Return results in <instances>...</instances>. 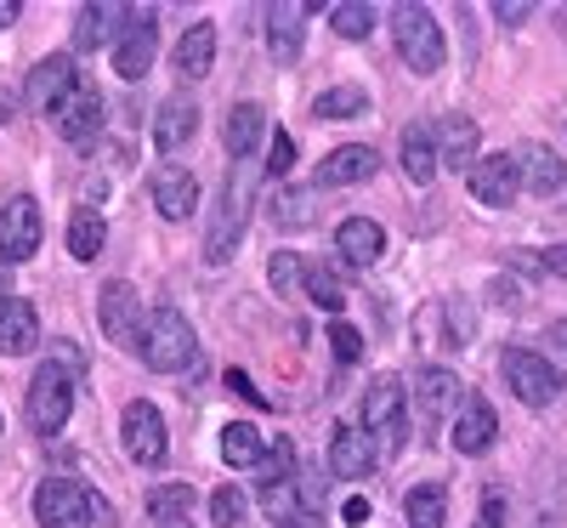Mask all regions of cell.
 <instances>
[{
    "label": "cell",
    "instance_id": "277c9868",
    "mask_svg": "<svg viewBox=\"0 0 567 528\" xmlns=\"http://www.w3.org/2000/svg\"><path fill=\"white\" fill-rule=\"evenodd\" d=\"M23 409H29V431H34V438H58V431L69 426V415H74V369L40 364L34 380H29Z\"/></svg>",
    "mask_w": 567,
    "mask_h": 528
},
{
    "label": "cell",
    "instance_id": "d6986e66",
    "mask_svg": "<svg viewBox=\"0 0 567 528\" xmlns=\"http://www.w3.org/2000/svg\"><path fill=\"white\" fill-rule=\"evenodd\" d=\"M374 171H381V154H374L369 142H352V149H336V154L318 160L312 187H352V182H369Z\"/></svg>",
    "mask_w": 567,
    "mask_h": 528
},
{
    "label": "cell",
    "instance_id": "603a6c76",
    "mask_svg": "<svg viewBox=\"0 0 567 528\" xmlns=\"http://www.w3.org/2000/svg\"><path fill=\"white\" fill-rule=\"evenodd\" d=\"M336 251H341V262H352V267H374L386 256V227L374 222V216H347L341 227H336Z\"/></svg>",
    "mask_w": 567,
    "mask_h": 528
},
{
    "label": "cell",
    "instance_id": "ffe728a7",
    "mask_svg": "<svg viewBox=\"0 0 567 528\" xmlns=\"http://www.w3.org/2000/svg\"><path fill=\"white\" fill-rule=\"evenodd\" d=\"M131 7H114V0H97V7H80V18H74V45L80 52H97V45H120V34L131 29Z\"/></svg>",
    "mask_w": 567,
    "mask_h": 528
},
{
    "label": "cell",
    "instance_id": "2e32d148",
    "mask_svg": "<svg viewBox=\"0 0 567 528\" xmlns=\"http://www.w3.org/2000/svg\"><path fill=\"white\" fill-rule=\"evenodd\" d=\"M432 142H437V165L443 171H471L477 165V149H483V131L471 114H443L432 125Z\"/></svg>",
    "mask_w": 567,
    "mask_h": 528
},
{
    "label": "cell",
    "instance_id": "9a60e30c",
    "mask_svg": "<svg viewBox=\"0 0 567 528\" xmlns=\"http://www.w3.org/2000/svg\"><path fill=\"white\" fill-rule=\"evenodd\" d=\"M414 398H420V415L432 420L437 431H443V420H460V375L454 369H443V364H425L420 375H414Z\"/></svg>",
    "mask_w": 567,
    "mask_h": 528
},
{
    "label": "cell",
    "instance_id": "e575fe53",
    "mask_svg": "<svg viewBox=\"0 0 567 528\" xmlns=\"http://www.w3.org/2000/svg\"><path fill=\"white\" fill-rule=\"evenodd\" d=\"M363 109H369V91H363V85H329L323 98L312 103L318 120H352V114H363Z\"/></svg>",
    "mask_w": 567,
    "mask_h": 528
},
{
    "label": "cell",
    "instance_id": "f5cc1de1",
    "mask_svg": "<svg viewBox=\"0 0 567 528\" xmlns=\"http://www.w3.org/2000/svg\"><path fill=\"white\" fill-rule=\"evenodd\" d=\"M7 284H12V278H7V267H0V296H7Z\"/></svg>",
    "mask_w": 567,
    "mask_h": 528
},
{
    "label": "cell",
    "instance_id": "d590c367",
    "mask_svg": "<svg viewBox=\"0 0 567 528\" xmlns=\"http://www.w3.org/2000/svg\"><path fill=\"white\" fill-rule=\"evenodd\" d=\"M329 29H336L341 40H363L374 29V7H363V0H341V7H329Z\"/></svg>",
    "mask_w": 567,
    "mask_h": 528
},
{
    "label": "cell",
    "instance_id": "44dd1931",
    "mask_svg": "<svg viewBox=\"0 0 567 528\" xmlns=\"http://www.w3.org/2000/svg\"><path fill=\"white\" fill-rule=\"evenodd\" d=\"M74 85H80L74 58H40L34 74H29V85H23V98H29V109H45V114H52Z\"/></svg>",
    "mask_w": 567,
    "mask_h": 528
},
{
    "label": "cell",
    "instance_id": "8fae6325",
    "mask_svg": "<svg viewBox=\"0 0 567 528\" xmlns=\"http://www.w3.org/2000/svg\"><path fill=\"white\" fill-rule=\"evenodd\" d=\"M516 194H523V165L511 154H488V160L471 165V200L483 211H511Z\"/></svg>",
    "mask_w": 567,
    "mask_h": 528
},
{
    "label": "cell",
    "instance_id": "30bf717a",
    "mask_svg": "<svg viewBox=\"0 0 567 528\" xmlns=\"http://www.w3.org/2000/svg\"><path fill=\"white\" fill-rule=\"evenodd\" d=\"M120 438H125V455H131L136 466H159V460H165V449H171L165 415H159L148 398L125 404V415H120Z\"/></svg>",
    "mask_w": 567,
    "mask_h": 528
},
{
    "label": "cell",
    "instance_id": "9c48e42d",
    "mask_svg": "<svg viewBox=\"0 0 567 528\" xmlns=\"http://www.w3.org/2000/svg\"><path fill=\"white\" fill-rule=\"evenodd\" d=\"M97 318H103V335L114 347H136L142 353V335H148V318H142V302L125 278H109L103 296H97Z\"/></svg>",
    "mask_w": 567,
    "mask_h": 528
},
{
    "label": "cell",
    "instance_id": "d4e9b609",
    "mask_svg": "<svg viewBox=\"0 0 567 528\" xmlns=\"http://www.w3.org/2000/svg\"><path fill=\"white\" fill-rule=\"evenodd\" d=\"M34 347H40V318H34V307L18 302V296H0V353L23 358V353H34Z\"/></svg>",
    "mask_w": 567,
    "mask_h": 528
},
{
    "label": "cell",
    "instance_id": "f35d334b",
    "mask_svg": "<svg viewBox=\"0 0 567 528\" xmlns=\"http://www.w3.org/2000/svg\"><path fill=\"white\" fill-rule=\"evenodd\" d=\"M290 466H296V444H290V438H278V444H272V449L261 455V466H256L261 489H267V484H284V477H296Z\"/></svg>",
    "mask_w": 567,
    "mask_h": 528
},
{
    "label": "cell",
    "instance_id": "8992f818",
    "mask_svg": "<svg viewBox=\"0 0 567 528\" xmlns=\"http://www.w3.org/2000/svg\"><path fill=\"white\" fill-rule=\"evenodd\" d=\"M52 125L63 131V142L69 149H80V154H91L103 142V125H109V103H103V91L91 85V80H80L69 98L52 109Z\"/></svg>",
    "mask_w": 567,
    "mask_h": 528
},
{
    "label": "cell",
    "instance_id": "f1b7e54d",
    "mask_svg": "<svg viewBox=\"0 0 567 528\" xmlns=\"http://www.w3.org/2000/svg\"><path fill=\"white\" fill-rule=\"evenodd\" d=\"M403 522H409V528H443V522H449V495H443V484H414V489L403 495Z\"/></svg>",
    "mask_w": 567,
    "mask_h": 528
},
{
    "label": "cell",
    "instance_id": "7402d4cb",
    "mask_svg": "<svg viewBox=\"0 0 567 528\" xmlns=\"http://www.w3.org/2000/svg\"><path fill=\"white\" fill-rule=\"evenodd\" d=\"M261 136H272L261 103H233L227 120H221V142H227V154L233 160H256L261 154Z\"/></svg>",
    "mask_w": 567,
    "mask_h": 528
},
{
    "label": "cell",
    "instance_id": "cb8c5ba5",
    "mask_svg": "<svg viewBox=\"0 0 567 528\" xmlns=\"http://www.w3.org/2000/svg\"><path fill=\"white\" fill-rule=\"evenodd\" d=\"M449 438H454L460 455H488V444L499 438V415H494V404H488V398H465L460 420L449 426Z\"/></svg>",
    "mask_w": 567,
    "mask_h": 528
},
{
    "label": "cell",
    "instance_id": "b9f144b4",
    "mask_svg": "<svg viewBox=\"0 0 567 528\" xmlns=\"http://www.w3.org/2000/svg\"><path fill=\"white\" fill-rule=\"evenodd\" d=\"M267 142H272V154H267V176H284V171L296 165V136H290V131H272Z\"/></svg>",
    "mask_w": 567,
    "mask_h": 528
},
{
    "label": "cell",
    "instance_id": "60d3db41",
    "mask_svg": "<svg viewBox=\"0 0 567 528\" xmlns=\"http://www.w3.org/2000/svg\"><path fill=\"white\" fill-rule=\"evenodd\" d=\"M329 347H336V358H341V364H358V358H363V335H358L352 324H341V318H336V324H329Z\"/></svg>",
    "mask_w": 567,
    "mask_h": 528
},
{
    "label": "cell",
    "instance_id": "52a82bcc",
    "mask_svg": "<svg viewBox=\"0 0 567 528\" xmlns=\"http://www.w3.org/2000/svg\"><path fill=\"white\" fill-rule=\"evenodd\" d=\"M499 369H505V380H511V393L523 398L528 409L556 404V398H561V387H567V375H561L550 358H539L534 347H505Z\"/></svg>",
    "mask_w": 567,
    "mask_h": 528
},
{
    "label": "cell",
    "instance_id": "7c38bea8",
    "mask_svg": "<svg viewBox=\"0 0 567 528\" xmlns=\"http://www.w3.org/2000/svg\"><path fill=\"white\" fill-rule=\"evenodd\" d=\"M154 58H159V18H154V7H136L131 29L114 45V74L120 80H142L154 69Z\"/></svg>",
    "mask_w": 567,
    "mask_h": 528
},
{
    "label": "cell",
    "instance_id": "816d5d0a",
    "mask_svg": "<svg viewBox=\"0 0 567 528\" xmlns=\"http://www.w3.org/2000/svg\"><path fill=\"white\" fill-rule=\"evenodd\" d=\"M550 335H556V342H561V347H567V318H561V324H556V329H550Z\"/></svg>",
    "mask_w": 567,
    "mask_h": 528
},
{
    "label": "cell",
    "instance_id": "ee69618b",
    "mask_svg": "<svg viewBox=\"0 0 567 528\" xmlns=\"http://www.w3.org/2000/svg\"><path fill=\"white\" fill-rule=\"evenodd\" d=\"M528 12H534L528 0H499V7H494V18H499L505 29H516V23H528Z\"/></svg>",
    "mask_w": 567,
    "mask_h": 528
},
{
    "label": "cell",
    "instance_id": "ab89813d",
    "mask_svg": "<svg viewBox=\"0 0 567 528\" xmlns=\"http://www.w3.org/2000/svg\"><path fill=\"white\" fill-rule=\"evenodd\" d=\"M187 506H194V489H187V484H159V489H148L154 522H159V517H182Z\"/></svg>",
    "mask_w": 567,
    "mask_h": 528
},
{
    "label": "cell",
    "instance_id": "3957f363",
    "mask_svg": "<svg viewBox=\"0 0 567 528\" xmlns=\"http://www.w3.org/2000/svg\"><path fill=\"white\" fill-rule=\"evenodd\" d=\"M142 358H148V369L159 375H182V369H199V335L194 324H187L171 302L148 313V335H142Z\"/></svg>",
    "mask_w": 567,
    "mask_h": 528
},
{
    "label": "cell",
    "instance_id": "f6af8a7d",
    "mask_svg": "<svg viewBox=\"0 0 567 528\" xmlns=\"http://www.w3.org/2000/svg\"><path fill=\"white\" fill-rule=\"evenodd\" d=\"M369 517H374V506H369V500H358V495H352V500H341V522H347V528H363Z\"/></svg>",
    "mask_w": 567,
    "mask_h": 528
},
{
    "label": "cell",
    "instance_id": "1f68e13d",
    "mask_svg": "<svg viewBox=\"0 0 567 528\" xmlns=\"http://www.w3.org/2000/svg\"><path fill=\"white\" fill-rule=\"evenodd\" d=\"M103 238H109V227H103L97 205H85V211L69 216V256L74 262H97L103 256Z\"/></svg>",
    "mask_w": 567,
    "mask_h": 528
},
{
    "label": "cell",
    "instance_id": "7a4b0ae2",
    "mask_svg": "<svg viewBox=\"0 0 567 528\" xmlns=\"http://www.w3.org/2000/svg\"><path fill=\"white\" fill-rule=\"evenodd\" d=\"M256 160H233V176L221 187V205H216V222H210V238H205V262H227L233 245H239V233L250 222V205H256Z\"/></svg>",
    "mask_w": 567,
    "mask_h": 528
},
{
    "label": "cell",
    "instance_id": "7dc6e473",
    "mask_svg": "<svg viewBox=\"0 0 567 528\" xmlns=\"http://www.w3.org/2000/svg\"><path fill=\"white\" fill-rule=\"evenodd\" d=\"M539 267H545V273H556V278H567V245L545 251V256H539Z\"/></svg>",
    "mask_w": 567,
    "mask_h": 528
},
{
    "label": "cell",
    "instance_id": "c3c4849f",
    "mask_svg": "<svg viewBox=\"0 0 567 528\" xmlns=\"http://www.w3.org/2000/svg\"><path fill=\"white\" fill-rule=\"evenodd\" d=\"M18 12H23L18 0H0V29H12V23H18Z\"/></svg>",
    "mask_w": 567,
    "mask_h": 528
},
{
    "label": "cell",
    "instance_id": "83f0119b",
    "mask_svg": "<svg viewBox=\"0 0 567 528\" xmlns=\"http://www.w3.org/2000/svg\"><path fill=\"white\" fill-rule=\"evenodd\" d=\"M216 69V23H194L176 40V74L182 80H205Z\"/></svg>",
    "mask_w": 567,
    "mask_h": 528
},
{
    "label": "cell",
    "instance_id": "f907efd6",
    "mask_svg": "<svg viewBox=\"0 0 567 528\" xmlns=\"http://www.w3.org/2000/svg\"><path fill=\"white\" fill-rule=\"evenodd\" d=\"M154 528H187V517H159Z\"/></svg>",
    "mask_w": 567,
    "mask_h": 528
},
{
    "label": "cell",
    "instance_id": "74e56055",
    "mask_svg": "<svg viewBox=\"0 0 567 528\" xmlns=\"http://www.w3.org/2000/svg\"><path fill=\"white\" fill-rule=\"evenodd\" d=\"M210 522H216V528H245V489L221 484V489L210 495Z\"/></svg>",
    "mask_w": 567,
    "mask_h": 528
},
{
    "label": "cell",
    "instance_id": "7bdbcfd3",
    "mask_svg": "<svg viewBox=\"0 0 567 528\" xmlns=\"http://www.w3.org/2000/svg\"><path fill=\"white\" fill-rule=\"evenodd\" d=\"M227 393H239L250 409H267V398H261V387H256V380L245 375V369H227Z\"/></svg>",
    "mask_w": 567,
    "mask_h": 528
},
{
    "label": "cell",
    "instance_id": "681fc988",
    "mask_svg": "<svg viewBox=\"0 0 567 528\" xmlns=\"http://www.w3.org/2000/svg\"><path fill=\"white\" fill-rule=\"evenodd\" d=\"M284 528H323V522H318V517L307 511V517H296V522H284Z\"/></svg>",
    "mask_w": 567,
    "mask_h": 528
},
{
    "label": "cell",
    "instance_id": "4dcf8cb0",
    "mask_svg": "<svg viewBox=\"0 0 567 528\" xmlns=\"http://www.w3.org/2000/svg\"><path fill=\"white\" fill-rule=\"evenodd\" d=\"M403 171H409V182H432L437 176L432 125H403Z\"/></svg>",
    "mask_w": 567,
    "mask_h": 528
},
{
    "label": "cell",
    "instance_id": "e0dca14e",
    "mask_svg": "<svg viewBox=\"0 0 567 528\" xmlns=\"http://www.w3.org/2000/svg\"><path fill=\"white\" fill-rule=\"evenodd\" d=\"M307 12H323V7H301V0H278L267 7V52L278 63H296L301 45H307Z\"/></svg>",
    "mask_w": 567,
    "mask_h": 528
},
{
    "label": "cell",
    "instance_id": "ac0fdd59",
    "mask_svg": "<svg viewBox=\"0 0 567 528\" xmlns=\"http://www.w3.org/2000/svg\"><path fill=\"white\" fill-rule=\"evenodd\" d=\"M148 194H154V211L165 222H187L199 205V176L194 171H182V165H159L154 182H148Z\"/></svg>",
    "mask_w": 567,
    "mask_h": 528
},
{
    "label": "cell",
    "instance_id": "4316f807",
    "mask_svg": "<svg viewBox=\"0 0 567 528\" xmlns=\"http://www.w3.org/2000/svg\"><path fill=\"white\" fill-rule=\"evenodd\" d=\"M194 131H199V109L187 103V98H171V103H159V114H154V149H187L194 142Z\"/></svg>",
    "mask_w": 567,
    "mask_h": 528
},
{
    "label": "cell",
    "instance_id": "836d02e7",
    "mask_svg": "<svg viewBox=\"0 0 567 528\" xmlns=\"http://www.w3.org/2000/svg\"><path fill=\"white\" fill-rule=\"evenodd\" d=\"M307 296L323 307V313H341L347 307V284L336 267H323V262H307Z\"/></svg>",
    "mask_w": 567,
    "mask_h": 528
},
{
    "label": "cell",
    "instance_id": "5bb4252c",
    "mask_svg": "<svg viewBox=\"0 0 567 528\" xmlns=\"http://www.w3.org/2000/svg\"><path fill=\"white\" fill-rule=\"evenodd\" d=\"M374 455H381V449H374V431L363 420L336 426V438H329V471L347 477V484H358V477L374 471Z\"/></svg>",
    "mask_w": 567,
    "mask_h": 528
},
{
    "label": "cell",
    "instance_id": "484cf974",
    "mask_svg": "<svg viewBox=\"0 0 567 528\" xmlns=\"http://www.w3.org/2000/svg\"><path fill=\"white\" fill-rule=\"evenodd\" d=\"M516 165H523V194H556V187H567V165L556 160V149H545V142H534V149L516 154Z\"/></svg>",
    "mask_w": 567,
    "mask_h": 528
},
{
    "label": "cell",
    "instance_id": "5b68a950",
    "mask_svg": "<svg viewBox=\"0 0 567 528\" xmlns=\"http://www.w3.org/2000/svg\"><path fill=\"white\" fill-rule=\"evenodd\" d=\"M392 45L398 58L414 69V74H437L443 69V23L432 18V7H398L392 12Z\"/></svg>",
    "mask_w": 567,
    "mask_h": 528
},
{
    "label": "cell",
    "instance_id": "4fadbf2b",
    "mask_svg": "<svg viewBox=\"0 0 567 528\" xmlns=\"http://www.w3.org/2000/svg\"><path fill=\"white\" fill-rule=\"evenodd\" d=\"M40 251V205L29 194H12L0 205V262H29Z\"/></svg>",
    "mask_w": 567,
    "mask_h": 528
},
{
    "label": "cell",
    "instance_id": "f546056e",
    "mask_svg": "<svg viewBox=\"0 0 567 528\" xmlns=\"http://www.w3.org/2000/svg\"><path fill=\"white\" fill-rule=\"evenodd\" d=\"M261 455H267V449H261V431H256L250 420H227V426H221V460H227V466L256 471Z\"/></svg>",
    "mask_w": 567,
    "mask_h": 528
},
{
    "label": "cell",
    "instance_id": "ba28073f",
    "mask_svg": "<svg viewBox=\"0 0 567 528\" xmlns=\"http://www.w3.org/2000/svg\"><path fill=\"white\" fill-rule=\"evenodd\" d=\"M363 426L374 431V438H386L392 449L409 444V393L398 375H374L369 393H363Z\"/></svg>",
    "mask_w": 567,
    "mask_h": 528
},
{
    "label": "cell",
    "instance_id": "bcb514c9",
    "mask_svg": "<svg viewBox=\"0 0 567 528\" xmlns=\"http://www.w3.org/2000/svg\"><path fill=\"white\" fill-rule=\"evenodd\" d=\"M505 522V495L494 489V495H483V522L477 528H499Z\"/></svg>",
    "mask_w": 567,
    "mask_h": 528
},
{
    "label": "cell",
    "instance_id": "8d00e7d4",
    "mask_svg": "<svg viewBox=\"0 0 567 528\" xmlns=\"http://www.w3.org/2000/svg\"><path fill=\"white\" fill-rule=\"evenodd\" d=\"M272 216H278L284 227L312 222V200H307V187H278V194H272Z\"/></svg>",
    "mask_w": 567,
    "mask_h": 528
},
{
    "label": "cell",
    "instance_id": "d6a6232c",
    "mask_svg": "<svg viewBox=\"0 0 567 528\" xmlns=\"http://www.w3.org/2000/svg\"><path fill=\"white\" fill-rule=\"evenodd\" d=\"M267 278H272V296L296 302V296L307 291V262H301L296 251H278V256L267 262Z\"/></svg>",
    "mask_w": 567,
    "mask_h": 528
},
{
    "label": "cell",
    "instance_id": "6da1fadb",
    "mask_svg": "<svg viewBox=\"0 0 567 528\" xmlns=\"http://www.w3.org/2000/svg\"><path fill=\"white\" fill-rule=\"evenodd\" d=\"M34 522L40 528H97V522H109V506L80 477H45L34 489Z\"/></svg>",
    "mask_w": 567,
    "mask_h": 528
}]
</instances>
